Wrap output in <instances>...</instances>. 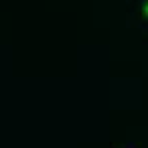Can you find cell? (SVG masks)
Returning <instances> with one entry per match:
<instances>
[{"label": "cell", "mask_w": 148, "mask_h": 148, "mask_svg": "<svg viewBox=\"0 0 148 148\" xmlns=\"http://www.w3.org/2000/svg\"><path fill=\"white\" fill-rule=\"evenodd\" d=\"M144 14L148 16V2H146V6H144Z\"/></svg>", "instance_id": "1"}]
</instances>
